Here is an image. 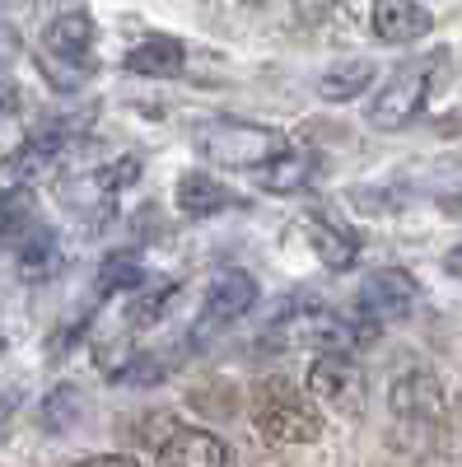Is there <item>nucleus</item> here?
<instances>
[{"label": "nucleus", "mask_w": 462, "mask_h": 467, "mask_svg": "<svg viewBox=\"0 0 462 467\" xmlns=\"http://www.w3.org/2000/svg\"><path fill=\"white\" fill-rule=\"evenodd\" d=\"M290 136L262 122H239V117H215V122L197 127V154L210 160L215 169H239V173H257L262 164L290 154Z\"/></svg>", "instance_id": "obj_1"}, {"label": "nucleus", "mask_w": 462, "mask_h": 467, "mask_svg": "<svg viewBox=\"0 0 462 467\" xmlns=\"http://www.w3.org/2000/svg\"><path fill=\"white\" fill-rule=\"evenodd\" d=\"M252 425L266 444H313L323 435L318 402L290 379H262L252 393Z\"/></svg>", "instance_id": "obj_2"}, {"label": "nucleus", "mask_w": 462, "mask_h": 467, "mask_svg": "<svg viewBox=\"0 0 462 467\" xmlns=\"http://www.w3.org/2000/svg\"><path fill=\"white\" fill-rule=\"evenodd\" d=\"M439 75H444V52H439V57H411V61H402V66L388 75V85L374 94L369 122H374L378 131H402V127H411L416 117L430 108V94H435V85H439Z\"/></svg>", "instance_id": "obj_3"}, {"label": "nucleus", "mask_w": 462, "mask_h": 467, "mask_svg": "<svg viewBox=\"0 0 462 467\" xmlns=\"http://www.w3.org/2000/svg\"><path fill=\"white\" fill-rule=\"evenodd\" d=\"M388 411H393V431L411 453H426V444L439 435L444 420V393L439 379L430 369H406L388 388Z\"/></svg>", "instance_id": "obj_4"}, {"label": "nucleus", "mask_w": 462, "mask_h": 467, "mask_svg": "<svg viewBox=\"0 0 462 467\" xmlns=\"http://www.w3.org/2000/svg\"><path fill=\"white\" fill-rule=\"evenodd\" d=\"M276 337L285 346L313 350V356H351L360 341H369L374 332L360 327L355 318H341L332 308H299V314H285Z\"/></svg>", "instance_id": "obj_5"}, {"label": "nucleus", "mask_w": 462, "mask_h": 467, "mask_svg": "<svg viewBox=\"0 0 462 467\" xmlns=\"http://www.w3.org/2000/svg\"><path fill=\"white\" fill-rule=\"evenodd\" d=\"M308 398L336 411L341 420H355L364 416V402H369V379L351 356H318L308 365Z\"/></svg>", "instance_id": "obj_6"}, {"label": "nucleus", "mask_w": 462, "mask_h": 467, "mask_svg": "<svg viewBox=\"0 0 462 467\" xmlns=\"http://www.w3.org/2000/svg\"><path fill=\"white\" fill-rule=\"evenodd\" d=\"M411 308H416V281L406 276V271H397V266H383L355 295V323L378 332L383 323L411 318Z\"/></svg>", "instance_id": "obj_7"}, {"label": "nucleus", "mask_w": 462, "mask_h": 467, "mask_svg": "<svg viewBox=\"0 0 462 467\" xmlns=\"http://www.w3.org/2000/svg\"><path fill=\"white\" fill-rule=\"evenodd\" d=\"M257 281L248 276V271H224V276H215L210 281V290H206V304H201V327H197V341H206V337H215V332H224V327H234L248 308L257 304Z\"/></svg>", "instance_id": "obj_8"}, {"label": "nucleus", "mask_w": 462, "mask_h": 467, "mask_svg": "<svg viewBox=\"0 0 462 467\" xmlns=\"http://www.w3.org/2000/svg\"><path fill=\"white\" fill-rule=\"evenodd\" d=\"M66 145H70V131H37L28 136L5 164H0V187H28L33 178H43L47 169H56L66 160Z\"/></svg>", "instance_id": "obj_9"}, {"label": "nucleus", "mask_w": 462, "mask_h": 467, "mask_svg": "<svg viewBox=\"0 0 462 467\" xmlns=\"http://www.w3.org/2000/svg\"><path fill=\"white\" fill-rule=\"evenodd\" d=\"M43 47H47V57H56L66 66H89V52H94V19H89V10H61L43 28Z\"/></svg>", "instance_id": "obj_10"}, {"label": "nucleus", "mask_w": 462, "mask_h": 467, "mask_svg": "<svg viewBox=\"0 0 462 467\" xmlns=\"http://www.w3.org/2000/svg\"><path fill=\"white\" fill-rule=\"evenodd\" d=\"M239 206H243L239 192L210 173H182V182H178V211L191 220H210L224 211H239Z\"/></svg>", "instance_id": "obj_11"}, {"label": "nucleus", "mask_w": 462, "mask_h": 467, "mask_svg": "<svg viewBox=\"0 0 462 467\" xmlns=\"http://www.w3.org/2000/svg\"><path fill=\"white\" fill-rule=\"evenodd\" d=\"M374 33H378V43L406 47L430 33V10L420 0H374Z\"/></svg>", "instance_id": "obj_12"}, {"label": "nucleus", "mask_w": 462, "mask_h": 467, "mask_svg": "<svg viewBox=\"0 0 462 467\" xmlns=\"http://www.w3.org/2000/svg\"><path fill=\"white\" fill-rule=\"evenodd\" d=\"M159 467H229V449L210 431H173L159 444Z\"/></svg>", "instance_id": "obj_13"}, {"label": "nucleus", "mask_w": 462, "mask_h": 467, "mask_svg": "<svg viewBox=\"0 0 462 467\" xmlns=\"http://www.w3.org/2000/svg\"><path fill=\"white\" fill-rule=\"evenodd\" d=\"M131 75H149V80H173V75H182L187 66V52L182 43H173V37H145V43H136L122 61Z\"/></svg>", "instance_id": "obj_14"}, {"label": "nucleus", "mask_w": 462, "mask_h": 467, "mask_svg": "<svg viewBox=\"0 0 462 467\" xmlns=\"http://www.w3.org/2000/svg\"><path fill=\"white\" fill-rule=\"evenodd\" d=\"M374 80H378L374 61H336L332 70H323L318 99H327V103H355L360 94L374 89Z\"/></svg>", "instance_id": "obj_15"}, {"label": "nucleus", "mask_w": 462, "mask_h": 467, "mask_svg": "<svg viewBox=\"0 0 462 467\" xmlns=\"http://www.w3.org/2000/svg\"><path fill=\"white\" fill-rule=\"evenodd\" d=\"M303 229H308V244H313V257H318L323 266H332V271H351V266H355L360 244H355L345 229H336L332 220H318V215L308 220Z\"/></svg>", "instance_id": "obj_16"}, {"label": "nucleus", "mask_w": 462, "mask_h": 467, "mask_svg": "<svg viewBox=\"0 0 462 467\" xmlns=\"http://www.w3.org/2000/svg\"><path fill=\"white\" fill-rule=\"evenodd\" d=\"M313 178H318V160H313V154H294V150L281 154V160H272V164H262L252 173V182L266 187V192H299Z\"/></svg>", "instance_id": "obj_17"}, {"label": "nucleus", "mask_w": 462, "mask_h": 467, "mask_svg": "<svg viewBox=\"0 0 462 467\" xmlns=\"http://www.w3.org/2000/svg\"><path fill=\"white\" fill-rule=\"evenodd\" d=\"M15 266H19L24 281H47L52 271L61 266V244H56V234H52V229H33L28 239L19 244Z\"/></svg>", "instance_id": "obj_18"}, {"label": "nucleus", "mask_w": 462, "mask_h": 467, "mask_svg": "<svg viewBox=\"0 0 462 467\" xmlns=\"http://www.w3.org/2000/svg\"><path fill=\"white\" fill-rule=\"evenodd\" d=\"M149 276H145V266H140V257L136 253H112L103 266H98V285H94V295L98 299H108V295H136L140 285H145Z\"/></svg>", "instance_id": "obj_19"}, {"label": "nucleus", "mask_w": 462, "mask_h": 467, "mask_svg": "<svg viewBox=\"0 0 462 467\" xmlns=\"http://www.w3.org/2000/svg\"><path fill=\"white\" fill-rule=\"evenodd\" d=\"M178 299V281H169V276H149L136 295H131V327H154L164 318V308Z\"/></svg>", "instance_id": "obj_20"}, {"label": "nucleus", "mask_w": 462, "mask_h": 467, "mask_svg": "<svg viewBox=\"0 0 462 467\" xmlns=\"http://www.w3.org/2000/svg\"><path fill=\"white\" fill-rule=\"evenodd\" d=\"M28 215H33V187H0V244L24 234Z\"/></svg>", "instance_id": "obj_21"}, {"label": "nucleus", "mask_w": 462, "mask_h": 467, "mask_svg": "<svg viewBox=\"0 0 462 467\" xmlns=\"http://www.w3.org/2000/svg\"><path fill=\"white\" fill-rule=\"evenodd\" d=\"M80 411H85L80 393H75L70 383H61V388H52L47 402H43V425H47L52 435H61V431H70V425L80 420Z\"/></svg>", "instance_id": "obj_22"}, {"label": "nucleus", "mask_w": 462, "mask_h": 467, "mask_svg": "<svg viewBox=\"0 0 462 467\" xmlns=\"http://www.w3.org/2000/svg\"><path fill=\"white\" fill-rule=\"evenodd\" d=\"M19 108H24V99H19V89L10 85V80H0V131H5L15 117H19Z\"/></svg>", "instance_id": "obj_23"}, {"label": "nucleus", "mask_w": 462, "mask_h": 467, "mask_svg": "<svg viewBox=\"0 0 462 467\" xmlns=\"http://www.w3.org/2000/svg\"><path fill=\"white\" fill-rule=\"evenodd\" d=\"M70 467H140L131 453H94V458H80V462H70Z\"/></svg>", "instance_id": "obj_24"}, {"label": "nucleus", "mask_w": 462, "mask_h": 467, "mask_svg": "<svg viewBox=\"0 0 462 467\" xmlns=\"http://www.w3.org/2000/svg\"><path fill=\"white\" fill-rule=\"evenodd\" d=\"M10 416H15V393L5 388V393H0V435H5V425H10Z\"/></svg>", "instance_id": "obj_25"}, {"label": "nucleus", "mask_w": 462, "mask_h": 467, "mask_svg": "<svg viewBox=\"0 0 462 467\" xmlns=\"http://www.w3.org/2000/svg\"><path fill=\"white\" fill-rule=\"evenodd\" d=\"M444 271H448L453 281H462V244H457V248H453V253L444 257Z\"/></svg>", "instance_id": "obj_26"}, {"label": "nucleus", "mask_w": 462, "mask_h": 467, "mask_svg": "<svg viewBox=\"0 0 462 467\" xmlns=\"http://www.w3.org/2000/svg\"><path fill=\"white\" fill-rule=\"evenodd\" d=\"M448 127H462V108H457V117H453V122H448Z\"/></svg>", "instance_id": "obj_27"}, {"label": "nucleus", "mask_w": 462, "mask_h": 467, "mask_svg": "<svg viewBox=\"0 0 462 467\" xmlns=\"http://www.w3.org/2000/svg\"><path fill=\"white\" fill-rule=\"evenodd\" d=\"M0 350H5V341H0Z\"/></svg>", "instance_id": "obj_28"}]
</instances>
